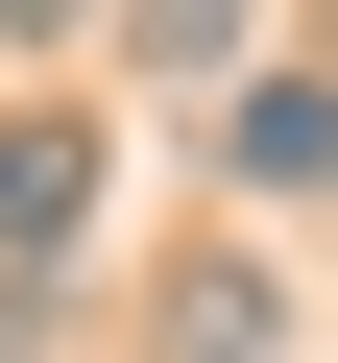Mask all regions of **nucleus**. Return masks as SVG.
I'll list each match as a JSON object with an SVG mask.
<instances>
[{"instance_id":"obj_1","label":"nucleus","mask_w":338,"mask_h":363,"mask_svg":"<svg viewBox=\"0 0 338 363\" xmlns=\"http://www.w3.org/2000/svg\"><path fill=\"white\" fill-rule=\"evenodd\" d=\"M73 194H97V121H0V242H49Z\"/></svg>"},{"instance_id":"obj_2","label":"nucleus","mask_w":338,"mask_h":363,"mask_svg":"<svg viewBox=\"0 0 338 363\" xmlns=\"http://www.w3.org/2000/svg\"><path fill=\"white\" fill-rule=\"evenodd\" d=\"M242 169H266V194H314V169H338V97H314V73H266V97H242Z\"/></svg>"},{"instance_id":"obj_3","label":"nucleus","mask_w":338,"mask_h":363,"mask_svg":"<svg viewBox=\"0 0 338 363\" xmlns=\"http://www.w3.org/2000/svg\"><path fill=\"white\" fill-rule=\"evenodd\" d=\"M169 363H266V267H194L169 291Z\"/></svg>"},{"instance_id":"obj_4","label":"nucleus","mask_w":338,"mask_h":363,"mask_svg":"<svg viewBox=\"0 0 338 363\" xmlns=\"http://www.w3.org/2000/svg\"><path fill=\"white\" fill-rule=\"evenodd\" d=\"M0 363H49V291H25V267H0Z\"/></svg>"}]
</instances>
